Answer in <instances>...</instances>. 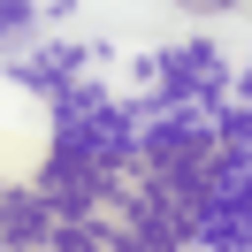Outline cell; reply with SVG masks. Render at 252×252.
<instances>
[{
  "instance_id": "cell-1",
  "label": "cell",
  "mask_w": 252,
  "mask_h": 252,
  "mask_svg": "<svg viewBox=\"0 0 252 252\" xmlns=\"http://www.w3.org/2000/svg\"><path fill=\"white\" fill-rule=\"evenodd\" d=\"M16 23H23V0H0V38L16 31Z\"/></svg>"
},
{
  "instance_id": "cell-2",
  "label": "cell",
  "mask_w": 252,
  "mask_h": 252,
  "mask_svg": "<svg viewBox=\"0 0 252 252\" xmlns=\"http://www.w3.org/2000/svg\"><path fill=\"white\" fill-rule=\"evenodd\" d=\"M184 8H199V16H221V8H237V0H184Z\"/></svg>"
}]
</instances>
